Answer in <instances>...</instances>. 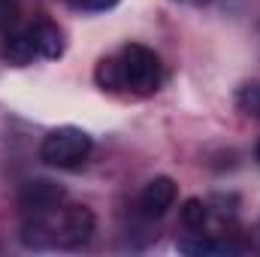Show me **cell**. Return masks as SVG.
Listing matches in <instances>:
<instances>
[{
	"label": "cell",
	"mask_w": 260,
	"mask_h": 257,
	"mask_svg": "<svg viewBox=\"0 0 260 257\" xmlns=\"http://www.w3.org/2000/svg\"><path fill=\"white\" fill-rule=\"evenodd\" d=\"M115 58H118V67H121V91H127L133 97H151L160 88L164 64H160L154 49L130 43Z\"/></svg>",
	"instance_id": "1"
},
{
	"label": "cell",
	"mask_w": 260,
	"mask_h": 257,
	"mask_svg": "<svg viewBox=\"0 0 260 257\" xmlns=\"http://www.w3.org/2000/svg\"><path fill=\"white\" fill-rule=\"evenodd\" d=\"M91 151H94L91 133L76 124H64V127H55L43 136L40 160L55 170H76L91 157Z\"/></svg>",
	"instance_id": "2"
},
{
	"label": "cell",
	"mask_w": 260,
	"mask_h": 257,
	"mask_svg": "<svg viewBox=\"0 0 260 257\" xmlns=\"http://www.w3.org/2000/svg\"><path fill=\"white\" fill-rule=\"evenodd\" d=\"M97 230V218L88 206H67L49 215V233L52 245L58 248H82L91 242Z\"/></svg>",
	"instance_id": "3"
},
{
	"label": "cell",
	"mask_w": 260,
	"mask_h": 257,
	"mask_svg": "<svg viewBox=\"0 0 260 257\" xmlns=\"http://www.w3.org/2000/svg\"><path fill=\"white\" fill-rule=\"evenodd\" d=\"M67 191L61 185L49 182V179H34L18 191V209L30 218V215H52L64 206Z\"/></svg>",
	"instance_id": "4"
},
{
	"label": "cell",
	"mask_w": 260,
	"mask_h": 257,
	"mask_svg": "<svg viewBox=\"0 0 260 257\" xmlns=\"http://www.w3.org/2000/svg\"><path fill=\"white\" fill-rule=\"evenodd\" d=\"M0 55L15 67H27L34 64V58H40L37 46H34V37L27 30V21L24 24L15 21V24L3 27V34H0Z\"/></svg>",
	"instance_id": "5"
},
{
	"label": "cell",
	"mask_w": 260,
	"mask_h": 257,
	"mask_svg": "<svg viewBox=\"0 0 260 257\" xmlns=\"http://www.w3.org/2000/svg\"><path fill=\"white\" fill-rule=\"evenodd\" d=\"M179 197V185L170 179V176H154L142 191H139V212L148 215V218H160L173 209Z\"/></svg>",
	"instance_id": "6"
},
{
	"label": "cell",
	"mask_w": 260,
	"mask_h": 257,
	"mask_svg": "<svg viewBox=\"0 0 260 257\" xmlns=\"http://www.w3.org/2000/svg\"><path fill=\"white\" fill-rule=\"evenodd\" d=\"M27 30H30V37H34V46H37V55H40V58L55 61V58H61V55L67 52L64 30H61L52 18L34 15V18L27 21Z\"/></svg>",
	"instance_id": "7"
},
{
	"label": "cell",
	"mask_w": 260,
	"mask_h": 257,
	"mask_svg": "<svg viewBox=\"0 0 260 257\" xmlns=\"http://www.w3.org/2000/svg\"><path fill=\"white\" fill-rule=\"evenodd\" d=\"M182 224L188 230H194V233H209V227H212V209H209V203L200 200V197L185 200L182 203Z\"/></svg>",
	"instance_id": "8"
},
{
	"label": "cell",
	"mask_w": 260,
	"mask_h": 257,
	"mask_svg": "<svg viewBox=\"0 0 260 257\" xmlns=\"http://www.w3.org/2000/svg\"><path fill=\"white\" fill-rule=\"evenodd\" d=\"M239 100H242V106H245L251 115H260V85H248Z\"/></svg>",
	"instance_id": "9"
},
{
	"label": "cell",
	"mask_w": 260,
	"mask_h": 257,
	"mask_svg": "<svg viewBox=\"0 0 260 257\" xmlns=\"http://www.w3.org/2000/svg\"><path fill=\"white\" fill-rule=\"evenodd\" d=\"M15 24V0H0V30Z\"/></svg>",
	"instance_id": "10"
},
{
	"label": "cell",
	"mask_w": 260,
	"mask_h": 257,
	"mask_svg": "<svg viewBox=\"0 0 260 257\" xmlns=\"http://www.w3.org/2000/svg\"><path fill=\"white\" fill-rule=\"evenodd\" d=\"M112 6H118V0H85V3H82L85 12H106V9H112Z\"/></svg>",
	"instance_id": "11"
},
{
	"label": "cell",
	"mask_w": 260,
	"mask_h": 257,
	"mask_svg": "<svg viewBox=\"0 0 260 257\" xmlns=\"http://www.w3.org/2000/svg\"><path fill=\"white\" fill-rule=\"evenodd\" d=\"M248 245H251V251H257V254H260V221L254 224V230H251V239H248Z\"/></svg>",
	"instance_id": "12"
},
{
	"label": "cell",
	"mask_w": 260,
	"mask_h": 257,
	"mask_svg": "<svg viewBox=\"0 0 260 257\" xmlns=\"http://www.w3.org/2000/svg\"><path fill=\"white\" fill-rule=\"evenodd\" d=\"M179 3H185V6H206V3H212V0H179Z\"/></svg>",
	"instance_id": "13"
},
{
	"label": "cell",
	"mask_w": 260,
	"mask_h": 257,
	"mask_svg": "<svg viewBox=\"0 0 260 257\" xmlns=\"http://www.w3.org/2000/svg\"><path fill=\"white\" fill-rule=\"evenodd\" d=\"M64 3H70V6H76V9H82V3H85V0H64Z\"/></svg>",
	"instance_id": "14"
},
{
	"label": "cell",
	"mask_w": 260,
	"mask_h": 257,
	"mask_svg": "<svg viewBox=\"0 0 260 257\" xmlns=\"http://www.w3.org/2000/svg\"><path fill=\"white\" fill-rule=\"evenodd\" d=\"M254 154H257V160H260V142H257V148H254Z\"/></svg>",
	"instance_id": "15"
}]
</instances>
